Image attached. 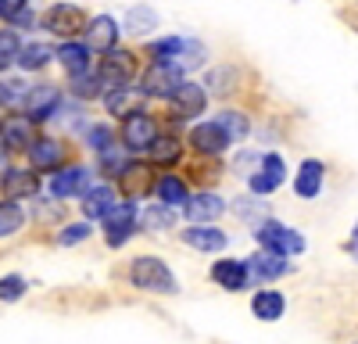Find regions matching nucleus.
Wrapping results in <instances>:
<instances>
[{"label":"nucleus","instance_id":"obj_12","mask_svg":"<svg viewBox=\"0 0 358 344\" xmlns=\"http://www.w3.org/2000/svg\"><path fill=\"white\" fill-rule=\"evenodd\" d=\"M115 43H118V22L111 15L90 18V25H86V47L108 54V50H115Z\"/></svg>","mask_w":358,"mask_h":344},{"label":"nucleus","instance_id":"obj_21","mask_svg":"<svg viewBox=\"0 0 358 344\" xmlns=\"http://www.w3.org/2000/svg\"><path fill=\"white\" fill-rule=\"evenodd\" d=\"M0 187H4L8 197H29L40 190V180L36 172H25V169H8L4 176H0Z\"/></svg>","mask_w":358,"mask_h":344},{"label":"nucleus","instance_id":"obj_2","mask_svg":"<svg viewBox=\"0 0 358 344\" xmlns=\"http://www.w3.org/2000/svg\"><path fill=\"white\" fill-rule=\"evenodd\" d=\"M255 237H258L262 251H268V255H280V258L305 251V237L297 234V229H290V226L276 222V219H265V222H258V226H255Z\"/></svg>","mask_w":358,"mask_h":344},{"label":"nucleus","instance_id":"obj_33","mask_svg":"<svg viewBox=\"0 0 358 344\" xmlns=\"http://www.w3.org/2000/svg\"><path fill=\"white\" fill-rule=\"evenodd\" d=\"M18 54H22L18 33H15V29H0V72H4L8 65H15Z\"/></svg>","mask_w":358,"mask_h":344},{"label":"nucleus","instance_id":"obj_8","mask_svg":"<svg viewBox=\"0 0 358 344\" xmlns=\"http://www.w3.org/2000/svg\"><path fill=\"white\" fill-rule=\"evenodd\" d=\"M97 72H101V79L115 90V86H126V83L136 76V57H133V50H108Z\"/></svg>","mask_w":358,"mask_h":344},{"label":"nucleus","instance_id":"obj_24","mask_svg":"<svg viewBox=\"0 0 358 344\" xmlns=\"http://www.w3.org/2000/svg\"><path fill=\"white\" fill-rule=\"evenodd\" d=\"M283 308H287V301H283L280 291H258L255 301H251V312L258 315V320H265V323H276L283 315Z\"/></svg>","mask_w":358,"mask_h":344},{"label":"nucleus","instance_id":"obj_1","mask_svg":"<svg viewBox=\"0 0 358 344\" xmlns=\"http://www.w3.org/2000/svg\"><path fill=\"white\" fill-rule=\"evenodd\" d=\"M129 280L140 287V291H151V294H176L179 291L172 269L162 262V258H151V255L136 258L133 269H129Z\"/></svg>","mask_w":358,"mask_h":344},{"label":"nucleus","instance_id":"obj_30","mask_svg":"<svg viewBox=\"0 0 358 344\" xmlns=\"http://www.w3.org/2000/svg\"><path fill=\"white\" fill-rule=\"evenodd\" d=\"M50 47L47 43H29V47H22V54H18V65L25 69V72H36V69H43L47 62H50Z\"/></svg>","mask_w":358,"mask_h":344},{"label":"nucleus","instance_id":"obj_6","mask_svg":"<svg viewBox=\"0 0 358 344\" xmlns=\"http://www.w3.org/2000/svg\"><path fill=\"white\" fill-rule=\"evenodd\" d=\"M136 205L133 201H122V205H115L104 219V234H108V244L118 248V244H126L133 237V229H136Z\"/></svg>","mask_w":358,"mask_h":344},{"label":"nucleus","instance_id":"obj_40","mask_svg":"<svg viewBox=\"0 0 358 344\" xmlns=\"http://www.w3.org/2000/svg\"><path fill=\"white\" fill-rule=\"evenodd\" d=\"M129 25H133V29L155 25V11H140V8H136V11H133V18H129Z\"/></svg>","mask_w":358,"mask_h":344},{"label":"nucleus","instance_id":"obj_32","mask_svg":"<svg viewBox=\"0 0 358 344\" xmlns=\"http://www.w3.org/2000/svg\"><path fill=\"white\" fill-rule=\"evenodd\" d=\"M22 222H25V212L15 205V201H0V237L18 234Z\"/></svg>","mask_w":358,"mask_h":344},{"label":"nucleus","instance_id":"obj_3","mask_svg":"<svg viewBox=\"0 0 358 344\" xmlns=\"http://www.w3.org/2000/svg\"><path fill=\"white\" fill-rule=\"evenodd\" d=\"M151 54L165 65H176V69H197L204 62V47L197 40H187V36H169V40H155L151 43Z\"/></svg>","mask_w":358,"mask_h":344},{"label":"nucleus","instance_id":"obj_16","mask_svg":"<svg viewBox=\"0 0 358 344\" xmlns=\"http://www.w3.org/2000/svg\"><path fill=\"white\" fill-rule=\"evenodd\" d=\"M179 237H183V244L194 248V251H222L229 244V237L222 234L219 226H190Z\"/></svg>","mask_w":358,"mask_h":344},{"label":"nucleus","instance_id":"obj_34","mask_svg":"<svg viewBox=\"0 0 358 344\" xmlns=\"http://www.w3.org/2000/svg\"><path fill=\"white\" fill-rule=\"evenodd\" d=\"M0 18L18 22V25H29V22H33V15H29V4H25V0H0Z\"/></svg>","mask_w":358,"mask_h":344},{"label":"nucleus","instance_id":"obj_27","mask_svg":"<svg viewBox=\"0 0 358 344\" xmlns=\"http://www.w3.org/2000/svg\"><path fill=\"white\" fill-rule=\"evenodd\" d=\"M215 126L226 133L229 143H233V140H244V136L251 133V122H248V115H244V111H222L219 119H215Z\"/></svg>","mask_w":358,"mask_h":344},{"label":"nucleus","instance_id":"obj_5","mask_svg":"<svg viewBox=\"0 0 358 344\" xmlns=\"http://www.w3.org/2000/svg\"><path fill=\"white\" fill-rule=\"evenodd\" d=\"M283 180H287V165H283V158L273 151V155H265V158L258 162V169L251 172V194L265 197V194L280 190Z\"/></svg>","mask_w":358,"mask_h":344},{"label":"nucleus","instance_id":"obj_22","mask_svg":"<svg viewBox=\"0 0 358 344\" xmlns=\"http://www.w3.org/2000/svg\"><path fill=\"white\" fill-rule=\"evenodd\" d=\"M115 208V190L111 187H94L86 197H83V215L86 219H108V212Z\"/></svg>","mask_w":358,"mask_h":344},{"label":"nucleus","instance_id":"obj_19","mask_svg":"<svg viewBox=\"0 0 358 344\" xmlns=\"http://www.w3.org/2000/svg\"><path fill=\"white\" fill-rule=\"evenodd\" d=\"M29 162H33V169H57L62 165V143L50 140V136H36L33 143H29Z\"/></svg>","mask_w":358,"mask_h":344},{"label":"nucleus","instance_id":"obj_17","mask_svg":"<svg viewBox=\"0 0 358 344\" xmlns=\"http://www.w3.org/2000/svg\"><path fill=\"white\" fill-rule=\"evenodd\" d=\"M248 262H236V258H222V262L212 266V280L219 287H226V291H241V287H248Z\"/></svg>","mask_w":358,"mask_h":344},{"label":"nucleus","instance_id":"obj_38","mask_svg":"<svg viewBox=\"0 0 358 344\" xmlns=\"http://www.w3.org/2000/svg\"><path fill=\"white\" fill-rule=\"evenodd\" d=\"M86 234H90L86 226H65L62 234H57V244H79V241H83Z\"/></svg>","mask_w":358,"mask_h":344},{"label":"nucleus","instance_id":"obj_4","mask_svg":"<svg viewBox=\"0 0 358 344\" xmlns=\"http://www.w3.org/2000/svg\"><path fill=\"white\" fill-rule=\"evenodd\" d=\"M183 86V69H176V65H151V72L143 76V97H176V90Z\"/></svg>","mask_w":358,"mask_h":344},{"label":"nucleus","instance_id":"obj_25","mask_svg":"<svg viewBox=\"0 0 358 344\" xmlns=\"http://www.w3.org/2000/svg\"><path fill=\"white\" fill-rule=\"evenodd\" d=\"M248 269H255L262 280H276V276H287L290 273V266H287V258H280V255H268V251H258L251 262H248Z\"/></svg>","mask_w":358,"mask_h":344},{"label":"nucleus","instance_id":"obj_14","mask_svg":"<svg viewBox=\"0 0 358 344\" xmlns=\"http://www.w3.org/2000/svg\"><path fill=\"white\" fill-rule=\"evenodd\" d=\"M204 101H208V94L197 83H183L172 97V115L176 119H197V115L204 111Z\"/></svg>","mask_w":358,"mask_h":344},{"label":"nucleus","instance_id":"obj_7","mask_svg":"<svg viewBox=\"0 0 358 344\" xmlns=\"http://www.w3.org/2000/svg\"><path fill=\"white\" fill-rule=\"evenodd\" d=\"M155 119L151 115H143V111H129L126 119H122V143L129 151H147L155 143Z\"/></svg>","mask_w":358,"mask_h":344},{"label":"nucleus","instance_id":"obj_18","mask_svg":"<svg viewBox=\"0 0 358 344\" xmlns=\"http://www.w3.org/2000/svg\"><path fill=\"white\" fill-rule=\"evenodd\" d=\"M190 143L201 151V155H222L226 148H229V140H226V133L215 126V122H201V126H194V133H190Z\"/></svg>","mask_w":358,"mask_h":344},{"label":"nucleus","instance_id":"obj_10","mask_svg":"<svg viewBox=\"0 0 358 344\" xmlns=\"http://www.w3.org/2000/svg\"><path fill=\"white\" fill-rule=\"evenodd\" d=\"M43 25L50 29L54 36H76L79 29H86L90 22H86V15H83L79 8H65V4H57V8H50V11H47Z\"/></svg>","mask_w":358,"mask_h":344},{"label":"nucleus","instance_id":"obj_20","mask_svg":"<svg viewBox=\"0 0 358 344\" xmlns=\"http://www.w3.org/2000/svg\"><path fill=\"white\" fill-rule=\"evenodd\" d=\"M322 176H326L322 162L308 158V162H301V169H297V176H294V190L301 194V197H315V194L322 190Z\"/></svg>","mask_w":358,"mask_h":344},{"label":"nucleus","instance_id":"obj_29","mask_svg":"<svg viewBox=\"0 0 358 344\" xmlns=\"http://www.w3.org/2000/svg\"><path fill=\"white\" fill-rule=\"evenodd\" d=\"M155 194L165 201V205H187V183L179 180V176H162L158 180V187H155Z\"/></svg>","mask_w":358,"mask_h":344},{"label":"nucleus","instance_id":"obj_28","mask_svg":"<svg viewBox=\"0 0 358 344\" xmlns=\"http://www.w3.org/2000/svg\"><path fill=\"white\" fill-rule=\"evenodd\" d=\"M72 90L79 94V97H104V94H111V86L101 79V72H83V76H76L72 79Z\"/></svg>","mask_w":358,"mask_h":344},{"label":"nucleus","instance_id":"obj_23","mask_svg":"<svg viewBox=\"0 0 358 344\" xmlns=\"http://www.w3.org/2000/svg\"><path fill=\"white\" fill-rule=\"evenodd\" d=\"M57 57H62V65H65V72L72 79L94 69V65H90V47L86 43H62V47H57Z\"/></svg>","mask_w":358,"mask_h":344},{"label":"nucleus","instance_id":"obj_13","mask_svg":"<svg viewBox=\"0 0 358 344\" xmlns=\"http://www.w3.org/2000/svg\"><path fill=\"white\" fill-rule=\"evenodd\" d=\"M226 212V201L219 197V194H197V197H187V208H183V215L190 219V222H197V226H208L212 219H219Z\"/></svg>","mask_w":358,"mask_h":344},{"label":"nucleus","instance_id":"obj_35","mask_svg":"<svg viewBox=\"0 0 358 344\" xmlns=\"http://www.w3.org/2000/svg\"><path fill=\"white\" fill-rule=\"evenodd\" d=\"M25 287H29V283H25L22 276H15V273L4 276V280H0V301H18V298L25 294Z\"/></svg>","mask_w":358,"mask_h":344},{"label":"nucleus","instance_id":"obj_15","mask_svg":"<svg viewBox=\"0 0 358 344\" xmlns=\"http://www.w3.org/2000/svg\"><path fill=\"white\" fill-rule=\"evenodd\" d=\"M36 136H33V122L29 119H22V115H11V119H4L0 122V143H4L8 151H29V143H33Z\"/></svg>","mask_w":358,"mask_h":344},{"label":"nucleus","instance_id":"obj_11","mask_svg":"<svg viewBox=\"0 0 358 344\" xmlns=\"http://www.w3.org/2000/svg\"><path fill=\"white\" fill-rule=\"evenodd\" d=\"M57 104H62V94H57L54 86H36V90H29V97H25V119L43 122L57 111Z\"/></svg>","mask_w":358,"mask_h":344},{"label":"nucleus","instance_id":"obj_37","mask_svg":"<svg viewBox=\"0 0 358 344\" xmlns=\"http://www.w3.org/2000/svg\"><path fill=\"white\" fill-rule=\"evenodd\" d=\"M108 111L111 115H126L129 111V90L126 86H115V90L108 94Z\"/></svg>","mask_w":358,"mask_h":344},{"label":"nucleus","instance_id":"obj_26","mask_svg":"<svg viewBox=\"0 0 358 344\" xmlns=\"http://www.w3.org/2000/svg\"><path fill=\"white\" fill-rule=\"evenodd\" d=\"M147 155H151L155 165H172V162H179L183 148H179V136H155V143L147 148Z\"/></svg>","mask_w":358,"mask_h":344},{"label":"nucleus","instance_id":"obj_39","mask_svg":"<svg viewBox=\"0 0 358 344\" xmlns=\"http://www.w3.org/2000/svg\"><path fill=\"white\" fill-rule=\"evenodd\" d=\"M90 143H94L97 151H108V148H111V129H108V126L90 129Z\"/></svg>","mask_w":358,"mask_h":344},{"label":"nucleus","instance_id":"obj_9","mask_svg":"<svg viewBox=\"0 0 358 344\" xmlns=\"http://www.w3.org/2000/svg\"><path fill=\"white\" fill-rule=\"evenodd\" d=\"M50 190H54V197H86L90 194V169L86 165H69V169H62L57 176L50 180Z\"/></svg>","mask_w":358,"mask_h":344},{"label":"nucleus","instance_id":"obj_36","mask_svg":"<svg viewBox=\"0 0 358 344\" xmlns=\"http://www.w3.org/2000/svg\"><path fill=\"white\" fill-rule=\"evenodd\" d=\"M169 222H172V212H162V208H143V219H140L143 229H165Z\"/></svg>","mask_w":358,"mask_h":344},{"label":"nucleus","instance_id":"obj_41","mask_svg":"<svg viewBox=\"0 0 358 344\" xmlns=\"http://www.w3.org/2000/svg\"><path fill=\"white\" fill-rule=\"evenodd\" d=\"M348 251H351V258L358 262V222H355V229H351V241H348Z\"/></svg>","mask_w":358,"mask_h":344},{"label":"nucleus","instance_id":"obj_31","mask_svg":"<svg viewBox=\"0 0 358 344\" xmlns=\"http://www.w3.org/2000/svg\"><path fill=\"white\" fill-rule=\"evenodd\" d=\"M29 86L22 79H4L0 83V108H25Z\"/></svg>","mask_w":358,"mask_h":344}]
</instances>
